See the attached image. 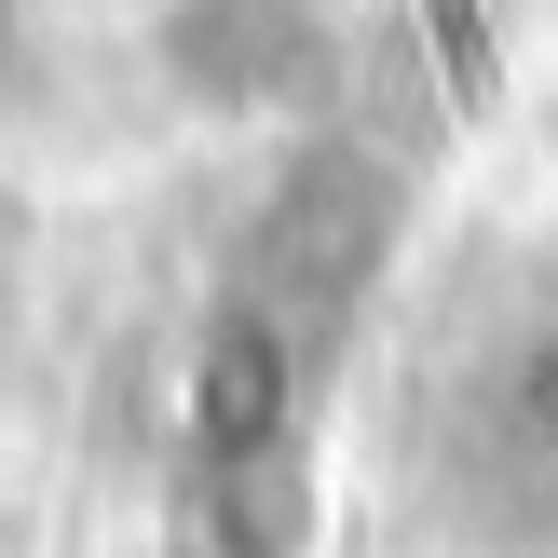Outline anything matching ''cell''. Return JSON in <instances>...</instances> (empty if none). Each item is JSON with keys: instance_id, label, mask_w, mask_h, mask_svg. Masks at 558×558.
<instances>
[{"instance_id": "6da1fadb", "label": "cell", "mask_w": 558, "mask_h": 558, "mask_svg": "<svg viewBox=\"0 0 558 558\" xmlns=\"http://www.w3.org/2000/svg\"><path fill=\"white\" fill-rule=\"evenodd\" d=\"M150 69L218 123H314L354 82V27L341 0H163Z\"/></svg>"}, {"instance_id": "7a4b0ae2", "label": "cell", "mask_w": 558, "mask_h": 558, "mask_svg": "<svg viewBox=\"0 0 558 558\" xmlns=\"http://www.w3.org/2000/svg\"><path fill=\"white\" fill-rule=\"evenodd\" d=\"M82 14H123V27H150V14H163V0H82Z\"/></svg>"}]
</instances>
